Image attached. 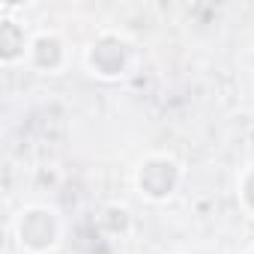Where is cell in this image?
<instances>
[{
    "instance_id": "obj_1",
    "label": "cell",
    "mask_w": 254,
    "mask_h": 254,
    "mask_svg": "<svg viewBox=\"0 0 254 254\" xmlns=\"http://www.w3.org/2000/svg\"><path fill=\"white\" fill-rule=\"evenodd\" d=\"M60 236H63V224L54 206L33 203L15 215V239L30 254H48L51 248H57Z\"/></svg>"
},
{
    "instance_id": "obj_2",
    "label": "cell",
    "mask_w": 254,
    "mask_h": 254,
    "mask_svg": "<svg viewBox=\"0 0 254 254\" xmlns=\"http://www.w3.org/2000/svg\"><path fill=\"white\" fill-rule=\"evenodd\" d=\"M132 57H135V51H132V42L129 39L120 36V33H114V30H105V33H99L87 45L84 63H87V69L96 78L117 81V78H123L126 72L132 69Z\"/></svg>"
},
{
    "instance_id": "obj_3",
    "label": "cell",
    "mask_w": 254,
    "mask_h": 254,
    "mask_svg": "<svg viewBox=\"0 0 254 254\" xmlns=\"http://www.w3.org/2000/svg\"><path fill=\"white\" fill-rule=\"evenodd\" d=\"M180 180H183V171L168 156H147L135 171V186H138L141 197H147L153 203L168 200L177 191Z\"/></svg>"
},
{
    "instance_id": "obj_4",
    "label": "cell",
    "mask_w": 254,
    "mask_h": 254,
    "mask_svg": "<svg viewBox=\"0 0 254 254\" xmlns=\"http://www.w3.org/2000/svg\"><path fill=\"white\" fill-rule=\"evenodd\" d=\"M27 60H30L33 69H39L45 75H54V72H60L66 66V42L54 30H42V33L30 36Z\"/></svg>"
},
{
    "instance_id": "obj_5",
    "label": "cell",
    "mask_w": 254,
    "mask_h": 254,
    "mask_svg": "<svg viewBox=\"0 0 254 254\" xmlns=\"http://www.w3.org/2000/svg\"><path fill=\"white\" fill-rule=\"evenodd\" d=\"M27 51H30V36L24 33V24L3 15L0 18V63L15 66L18 60L27 57Z\"/></svg>"
},
{
    "instance_id": "obj_6",
    "label": "cell",
    "mask_w": 254,
    "mask_h": 254,
    "mask_svg": "<svg viewBox=\"0 0 254 254\" xmlns=\"http://www.w3.org/2000/svg\"><path fill=\"white\" fill-rule=\"evenodd\" d=\"M99 224L111 233V236H123V233H129L132 227V212L126 209V206H105L102 215H99Z\"/></svg>"
},
{
    "instance_id": "obj_7",
    "label": "cell",
    "mask_w": 254,
    "mask_h": 254,
    "mask_svg": "<svg viewBox=\"0 0 254 254\" xmlns=\"http://www.w3.org/2000/svg\"><path fill=\"white\" fill-rule=\"evenodd\" d=\"M236 194H239V203L245 206V212H248V215H254V165H248V168L239 174Z\"/></svg>"
},
{
    "instance_id": "obj_8",
    "label": "cell",
    "mask_w": 254,
    "mask_h": 254,
    "mask_svg": "<svg viewBox=\"0 0 254 254\" xmlns=\"http://www.w3.org/2000/svg\"><path fill=\"white\" fill-rule=\"evenodd\" d=\"M248 254H254V248H251V251H248Z\"/></svg>"
}]
</instances>
